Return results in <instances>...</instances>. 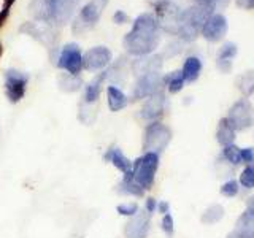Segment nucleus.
<instances>
[{
  "instance_id": "5701e85b",
  "label": "nucleus",
  "mask_w": 254,
  "mask_h": 238,
  "mask_svg": "<svg viewBox=\"0 0 254 238\" xmlns=\"http://www.w3.org/2000/svg\"><path fill=\"white\" fill-rule=\"evenodd\" d=\"M105 79H107V71H100V73L86 86V89H84V103L86 105H94V103L99 100L100 92H102V84Z\"/></svg>"
},
{
  "instance_id": "473e14b6",
  "label": "nucleus",
  "mask_w": 254,
  "mask_h": 238,
  "mask_svg": "<svg viewBox=\"0 0 254 238\" xmlns=\"http://www.w3.org/2000/svg\"><path fill=\"white\" fill-rule=\"evenodd\" d=\"M238 190H240V184H238V181H235V179H229L221 186V194L229 198L235 197L238 194Z\"/></svg>"
},
{
  "instance_id": "79ce46f5",
  "label": "nucleus",
  "mask_w": 254,
  "mask_h": 238,
  "mask_svg": "<svg viewBox=\"0 0 254 238\" xmlns=\"http://www.w3.org/2000/svg\"><path fill=\"white\" fill-rule=\"evenodd\" d=\"M250 208H253V210H254V195L250 198Z\"/></svg>"
},
{
  "instance_id": "c9c22d12",
  "label": "nucleus",
  "mask_w": 254,
  "mask_h": 238,
  "mask_svg": "<svg viewBox=\"0 0 254 238\" xmlns=\"http://www.w3.org/2000/svg\"><path fill=\"white\" fill-rule=\"evenodd\" d=\"M230 0H195V3L198 5H203L206 8H210V10H219V8L226 6Z\"/></svg>"
},
{
  "instance_id": "412c9836",
  "label": "nucleus",
  "mask_w": 254,
  "mask_h": 238,
  "mask_svg": "<svg viewBox=\"0 0 254 238\" xmlns=\"http://www.w3.org/2000/svg\"><path fill=\"white\" fill-rule=\"evenodd\" d=\"M237 137V130L234 129V125L229 122L227 118H222L219 119V124H218V129H216V141L219 145L224 148L229 145H234Z\"/></svg>"
},
{
  "instance_id": "4be33fe9",
  "label": "nucleus",
  "mask_w": 254,
  "mask_h": 238,
  "mask_svg": "<svg viewBox=\"0 0 254 238\" xmlns=\"http://www.w3.org/2000/svg\"><path fill=\"white\" fill-rule=\"evenodd\" d=\"M200 73H202V60L198 59L197 56H189V58H186L181 68V75L185 78V81L194 83L198 79Z\"/></svg>"
},
{
  "instance_id": "bb28decb",
  "label": "nucleus",
  "mask_w": 254,
  "mask_h": 238,
  "mask_svg": "<svg viewBox=\"0 0 254 238\" xmlns=\"http://www.w3.org/2000/svg\"><path fill=\"white\" fill-rule=\"evenodd\" d=\"M118 190L124 195H133V197H143L145 195V189L140 187L137 182H135V179L132 178V173H127L124 175L123 181L119 182L118 186Z\"/></svg>"
},
{
  "instance_id": "20e7f679",
  "label": "nucleus",
  "mask_w": 254,
  "mask_h": 238,
  "mask_svg": "<svg viewBox=\"0 0 254 238\" xmlns=\"http://www.w3.org/2000/svg\"><path fill=\"white\" fill-rule=\"evenodd\" d=\"M159 169V154L145 153L132 162V178L143 189H151L154 184L156 172Z\"/></svg>"
},
{
  "instance_id": "39448f33",
  "label": "nucleus",
  "mask_w": 254,
  "mask_h": 238,
  "mask_svg": "<svg viewBox=\"0 0 254 238\" xmlns=\"http://www.w3.org/2000/svg\"><path fill=\"white\" fill-rule=\"evenodd\" d=\"M172 141V130L169 125L162 124L161 121L149 122L143 135V149L145 153L161 154Z\"/></svg>"
},
{
  "instance_id": "1a4fd4ad",
  "label": "nucleus",
  "mask_w": 254,
  "mask_h": 238,
  "mask_svg": "<svg viewBox=\"0 0 254 238\" xmlns=\"http://www.w3.org/2000/svg\"><path fill=\"white\" fill-rule=\"evenodd\" d=\"M58 67L71 75H78L83 70V53L76 43H68L62 48L58 58Z\"/></svg>"
},
{
  "instance_id": "ddd939ff",
  "label": "nucleus",
  "mask_w": 254,
  "mask_h": 238,
  "mask_svg": "<svg viewBox=\"0 0 254 238\" xmlns=\"http://www.w3.org/2000/svg\"><path fill=\"white\" fill-rule=\"evenodd\" d=\"M165 110H167V97L162 91H159L154 95L148 97L146 102L143 103V107L140 110V116L148 122H156L165 115Z\"/></svg>"
},
{
  "instance_id": "aec40b11",
  "label": "nucleus",
  "mask_w": 254,
  "mask_h": 238,
  "mask_svg": "<svg viewBox=\"0 0 254 238\" xmlns=\"http://www.w3.org/2000/svg\"><path fill=\"white\" fill-rule=\"evenodd\" d=\"M103 159H105V162H108V164H111V165H115L116 169H118L119 172H123L124 175L132 173V162L123 154V151L119 149V148L111 146V148L107 151V153H105V156H103Z\"/></svg>"
},
{
  "instance_id": "37998d69",
  "label": "nucleus",
  "mask_w": 254,
  "mask_h": 238,
  "mask_svg": "<svg viewBox=\"0 0 254 238\" xmlns=\"http://www.w3.org/2000/svg\"><path fill=\"white\" fill-rule=\"evenodd\" d=\"M227 238H240V237H238V235H235V234L232 232V234H229V235H227Z\"/></svg>"
},
{
  "instance_id": "e433bc0d",
  "label": "nucleus",
  "mask_w": 254,
  "mask_h": 238,
  "mask_svg": "<svg viewBox=\"0 0 254 238\" xmlns=\"http://www.w3.org/2000/svg\"><path fill=\"white\" fill-rule=\"evenodd\" d=\"M242 164H254V148H243L242 149Z\"/></svg>"
},
{
  "instance_id": "f03ea898",
  "label": "nucleus",
  "mask_w": 254,
  "mask_h": 238,
  "mask_svg": "<svg viewBox=\"0 0 254 238\" xmlns=\"http://www.w3.org/2000/svg\"><path fill=\"white\" fill-rule=\"evenodd\" d=\"M214 11L206 8L203 5L194 3L192 6L186 8L181 13V21H180V29H178V38L185 43H190L200 35L202 26L205 21L210 18Z\"/></svg>"
},
{
  "instance_id": "2f4dec72",
  "label": "nucleus",
  "mask_w": 254,
  "mask_h": 238,
  "mask_svg": "<svg viewBox=\"0 0 254 238\" xmlns=\"http://www.w3.org/2000/svg\"><path fill=\"white\" fill-rule=\"evenodd\" d=\"M238 184L243 186L245 189H253L254 187V164L246 165L240 173L238 178Z\"/></svg>"
},
{
  "instance_id": "393cba45",
  "label": "nucleus",
  "mask_w": 254,
  "mask_h": 238,
  "mask_svg": "<svg viewBox=\"0 0 254 238\" xmlns=\"http://www.w3.org/2000/svg\"><path fill=\"white\" fill-rule=\"evenodd\" d=\"M30 14L37 21H48L51 22V5L50 0H32L29 6Z\"/></svg>"
},
{
  "instance_id": "58836bf2",
  "label": "nucleus",
  "mask_w": 254,
  "mask_h": 238,
  "mask_svg": "<svg viewBox=\"0 0 254 238\" xmlns=\"http://www.w3.org/2000/svg\"><path fill=\"white\" fill-rule=\"evenodd\" d=\"M235 3L243 10H254V0H235Z\"/></svg>"
},
{
  "instance_id": "9d476101",
  "label": "nucleus",
  "mask_w": 254,
  "mask_h": 238,
  "mask_svg": "<svg viewBox=\"0 0 254 238\" xmlns=\"http://www.w3.org/2000/svg\"><path fill=\"white\" fill-rule=\"evenodd\" d=\"M229 30V22L227 18L222 13H216L214 11L208 19L205 21V24L202 26L200 35L210 43H218L222 38L226 37Z\"/></svg>"
},
{
  "instance_id": "6e6552de",
  "label": "nucleus",
  "mask_w": 254,
  "mask_h": 238,
  "mask_svg": "<svg viewBox=\"0 0 254 238\" xmlns=\"http://www.w3.org/2000/svg\"><path fill=\"white\" fill-rule=\"evenodd\" d=\"M29 83V75L19 71L16 68H10L5 71V92L6 97L11 103H18L24 94H26V87Z\"/></svg>"
},
{
  "instance_id": "4468645a",
  "label": "nucleus",
  "mask_w": 254,
  "mask_h": 238,
  "mask_svg": "<svg viewBox=\"0 0 254 238\" xmlns=\"http://www.w3.org/2000/svg\"><path fill=\"white\" fill-rule=\"evenodd\" d=\"M111 62V51L107 46H94L83 56V68L87 71H100Z\"/></svg>"
},
{
  "instance_id": "f3484780",
  "label": "nucleus",
  "mask_w": 254,
  "mask_h": 238,
  "mask_svg": "<svg viewBox=\"0 0 254 238\" xmlns=\"http://www.w3.org/2000/svg\"><path fill=\"white\" fill-rule=\"evenodd\" d=\"M162 68V56L159 54H149L143 56L132 62V71L133 75L143 76L148 73H159Z\"/></svg>"
},
{
  "instance_id": "ea45409f",
  "label": "nucleus",
  "mask_w": 254,
  "mask_h": 238,
  "mask_svg": "<svg viewBox=\"0 0 254 238\" xmlns=\"http://www.w3.org/2000/svg\"><path fill=\"white\" fill-rule=\"evenodd\" d=\"M149 214H153L156 210H157V202L154 200L153 197H149L148 200H146V208H145Z\"/></svg>"
},
{
  "instance_id": "c85d7f7f",
  "label": "nucleus",
  "mask_w": 254,
  "mask_h": 238,
  "mask_svg": "<svg viewBox=\"0 0 254 238\" xmlns=\"http://www.w3.org/2000/svg\"><path fill=\"white\" fill-rule=\"evenodd\" d=\"M81 86H83V79L78 75L62 73L59 76V87L65 92H76L78 89H81Z\"/></svg>"
},
{
  "instance_id": "a18cd8bd",
  "label": "nucleus",
  "mask_w": 254,
  "mask_h": 238,
  "mask_svg": "<svg viewBox=\"0 0 254 238\" xmlns=\"http://www.w3.org/2000/svg\"><path fill=\"white\" fill-rule=\"evenodd\" d=\"M148 2H151V3H156V2H161V0H148Z\"/></svg>"
},
{
  "instance_id": "7c9ffc66",
  "label": "nucleus",
  "mask_w": 254,
  "mask_h": 238,
  "mask_svg": "<svg viewBox=\"0 0 254 238\" xmlns=\"http://www.w3.org/2000/svg\"><path fill=\"white\" fill-rule=\"evenodd\" d=\"M222 156L227 162H230L232 165H240L242 164V148H238L235 145H229L224 146L222 149Z\"/></svg>"
},
{
  "instance_id": "dca6fc26",
  "label": "nucleus",
  "mask_w": 254,
  "mask_h": 238,
  "mask_svg": "<svg viewBox=\"0 0 254 238\" xmlns=\"http://www.w3.org/2000/svg\"><path fill=\"white\" fill-rule=\"evenodd\" d=\"M79 0H50L51 5V22L65 24L75 14Z\"/></svg>"
},
{
  "instance_id": "a211bd4d",
  "label": "nucleus",
  "mask_w": 254,
  "mask_h": 238,
  "mask_svg": "<svg viewBox=\"0 0 254 238\" xmlns=\"http://www.w3.org/2000/svg\"><path fill=\"white\" fill-rule=\"evenodd\" d=\"M237 53H238V48L234 42H227L219 48L218 56H216V65L222 73H229V71L232 70Z\"/></svg>"
},
{
  "instance_id": "a878e982",
  "label": "nucleus",
  "mask_w": 254,
  "mask_h": 238,
  "mask_svg": "<svg viewBox=\"0 0 254 238\" xmlns=\"http://www.w3.org/2000/svg\"><path fill=\"white\" fill-rule=\"evenodd\" d=\"M235 86L246 99L251 97L254 94V70H246L245 73L238 75L235 79Z\"/></svg>"
},
{
  "instance_id": "f704fd0d",
  "label": "nucleus",
  "mask_w": 254,
  "mask_h": 238,
  "mask_svg": "<svg viewBox=\"0 0 254 238\" xmlns=\"http://www.w3.org/2000/svg\"><path fill=\"white\" fill-rule=\"evenodd\" d=\"M161 227H162V230L165 232L167 237H172L173 235V232H175V222H173V218H172L170 213L164 214L162 222H161Z\"/></svg>"
},
{
  "instance_id": "c756f323",
  "label": "nucleus",
  "mask_w": 254,
  "mask_h": 238,
  "mask_svg": "<svg viewBox=\"0 0 254 238\" xmlns=\"http://www.w3.org/2000/svg\"><path fill=\"white\" fill-rule=\"evenodd\" d=\"M185 78L181 75V70H175L167 76H164V86H167L170 94H178L185 87Z\"/></svg>"
},
{
  "instance_id": "0eeeda50",
  "label": "nucleus",
  "mask_w": 254,
  "mask_h": 238,
  "mask_svg": "<svg viewBox=\"0 0 254 238\" xmlns=\"http://www.w3.org/2000/svg\"><path fill=\"white\" fill-rule=\"evenodd\" d=\"M229 122L234 125L237 132L248 130L254 124V107L248 99H238L232 107L229 108L226 116Z\"/></svg>"
},
{
  "instance_id": "f257e3e1",
  "label": "nucleus",
  "mask_w": 254,
  "mask_h": 238,
  "mask_svg": "<svg viewBox=\"0 0 254 238\" xmlns=\"http://www.w3.org/2000/svg\"><path fill=\"white\" fill-rule=\"evenodd\" d=\"M159 43H161V29L153 13H141L137 16L132 29L124 37L126 51L135 58L153 54Z\"/></svg>"
},
{
  "instance_id": "6ab92c4d",
  "label": "nucleus",
  "mask_w": 254,
  "mask_h": 238,
  "mask_svg": "<svg viewBox=\"0 0 254 238\" xmlns=\"http://www.w3.org/2000/svg\"><path fill=\"white\" fill-rule=\"evenodd\" d=\"M234 234L240 238H254V210H245L237 219Z\"/></svg>"
},
{
  "instance_id": "f8f14e48",
  "label": "nucleus",
  "mask_w": 254,
  "mask_h": 238,
  "mask_svg": "<svg viewBox=\"0 0 254 238\" xmlns=\"http://www.w3.org/2000/svg\"><path fill=\"white\" fill-rule=\"evenodd\" d=\"M22 34H27L32 38H35L45 46H51L56 40V29L53 27V22L48 21H30L19 27Z\"/></svg>"
},
{
  "instance_id": "a19ab883",
  "label": "nucleus",
  "mask_w": 254,
  "mask_h": 238,
  "mask_svg": "<svg viewBox=\"0 0 254 238\" xmlns=\"http://www.w3.org/2000/svg\"><path fill=\"white\" fill-rule=\"evenodd\" d=\"M157 210L161 211L162 214H167V213H169V210H170L169 202H161V203H157Z\"/></svg>"
},
{
  "instance_id": "423d86ee",
  "label": "nucleus",
  "mask_w": 254,
  "mask_h": 238,
  "mask_svg": "<svg viewBox=\"0 0 254 238\" xmlns=\"http://www.w3.org/2000/svg\"><path fill=\"white\" fill-rule=\"evenodd\" d=\"M107 3L108 0H91V2H87L79 10V14L75 18V21L71 22V29H73L75 34H84V32L92 29L97 24Z\"/></svg>"
},
{
  "instance_id": "72a5a7b5",
  "label": "nucleus",
  "mask_w": 254,
  "mask_h": 238,
  "mask_svg": "<svg viewBox=\"0 0 254 238\" xmlns=\"http://www.w3.org/2000/svg\"><path fill=\"white\" fill-rule=\"evenodd\" d=\"M116 211L121 214V216H133V214L138 213V205L137 203H123V205H118Z\"/></svg>"
},
{
  "instance_id": "9b49d317",
  "label": "nucleus",
  "mask_w": 254,
  "mask_h": 238,
  "mask_svg": "<svg viewBox=\"0 0 254 238\" xmlns=\"http://www.w3.org/2000/svg\"><path fill=\"white\" fill-rule=\"evenodd\" d=\"M162 86H164V76L161 73H148L138 76L137 84H135L132 92V99L133 100L148 99L156 92L162 91Z\"/></svg>"
},
{
  "instance_id": "2eb2a0df",
  "label": "nucleus",
  "mask_w": 254,
  "mask_h": 238,
  "mask_svg": "<svg viewBox=\"0 0 254 238\" xmlns=\"http://www.w3.org/2000/svg\"><path fill=\"white\" fill-rule=\"evenodd\" d=\"M151 227V214L145 210L130 216V219L124 226V237L126 238H146Z\"/></svg>"
},
{
  "instance_id": "7ed1b4c3",
  "label": "nucleus",
  "mask_w": 254,
  "mask_h": 238,
  "mask_svg": "<svg viewBox=\"0 0 254 238\" xmlns=\"http://www.w3.org/2000/svg\"><path fill=\"white\" fill-rule=\"evenodd\" d=\"M154 5V18L159 24V29L165 34L170 35H178L180 29V21H181V8L172 2V0H161L156 2Z\"/></svg>"
},
{
  "instance_id": "cd10ccee",
  "label": "nucleus",
  "mask_w": 254,
  "mask_h": 238,
  "mask_svg": "<svg viewBox=\"0 0 254 238\" xmlns=\"http://www.w3.org/2000/svg\"><path fill=\"white\" fill-rule=\"evenodd\" d=\"M224 213H226L224 206L219 205V203H214V205H210L208 208L202 213L200 221L206 226H213V224H216V222H219L222 218H224Z\"/></svg>"
},
{
  "instance_id": "b1692460",
  "label": "nucleus",
  "mask_w": 254,
  "mask_h": 238,
  "mask_svg": "<svg viewBox=\"0 0 254 238\" xmlns=\"http://www.w3.org/2000/svg\"><path fill=\"white\" fill-rule=\"evenodd\" d=\"M107 95H108V108L110 111H113V113L121 111L123 108L127 107V103H129L127 95L121 89H118L116 86H108Z\"/></svg>"
},
{
  "instance_id": "4c0bfd02",
  "label": "nucleus",
  "mask_w": 254,
  "mask_h": 238,
  "mask_svg": "<svg viewBox=\"0 0 254 238\" xmlns=\"http://www.w3.org/2000/svg\"><path fill=\"white\" fill-rule=\"evenodd\" d=\"M113 22H115V24H118V26H121V24L129 22V16H127V13H126V11L118 10V11L113 14Z\"/></svg>"
},
{
  "instance_id": "c03bdc74",
  "label": "nucleus",
  "mask_w": 254,
  "mask_h": 238,
  "mask_svg": "<svg viewBox=\"0 0 254 238\" xmlns=\"http://www.w3.org/2000/svg\"><path fill=\"white\" fill-rule=\"evenodd\" d=\"M14 2V0H6V5H8V8H10V5Z\"/></svg>"
}]
</instances>
